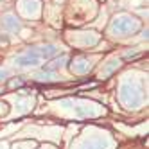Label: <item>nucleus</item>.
<instances>
[{
	"label": "nucleus",
	"instance_id": "obj_1",
	"mask_svg": "<svg viewBox=\"0 0 149 149\" xmlns=\"http://www.w3.org/2000/svg\"><path fill=\"white\" fill-rule=\"evenodd\" d=\"M138 29H140V22L131 15H119L110 24V33H113L115 36H120V38L138 33Z\"/></svg>",
	"mask_w": 149,
	"mask_h": 149
},
{
	"label": "nucleus",
	"instance_id": "obj_2",
	"mask_svg": "<svg viewBox=\"0 0 149 149\" xmlns=\"http://www.w3.org/2000/svg\"><path fill=\"white\" fill-rule=\"evenodd\" d=\"M120 101L127 108H136L142 102V90L133 83H124L120 86Z\"/></svg>",
	"mask_w": 149,
	"mask_h": 149
},
{
	"label": "nucleus",
	"instance_id": "obj_3",
	"mask_svg": "<svg viewBox=\"0 0 149 149\" xmlns=\"http://www.w3.org/2000/svg\"><path fill=\"white\" fill-rule=\"evenodd\" d=\"M58 50H59V49H58L56 45L47 43V45H41V47H29L25 52H27V54H31L33 58H38V59H41V58L49 59V58H52V56H56Z\"/></svg>",
	"mask_w": 149,
	"mask_h": 149
},
{
	"label": "nucleus",
	"instance_id": "obj_4",
	"mask_svg": "<svg viewBox=\"0 0 149 149\" xmlns=\"http://www.w3.org/2000/svg\"><path fill=\"white\" fill-rule=\"evenodd\" d=\"M0 25H2L4 31H9V33H18L22 29V22L20 18L13 13H6L2 18H0Z\"/></svg>",
	"mask_w": 149,
	"mask_h": 149
},
{
	"label": "nucleus",
	"instance_id": "obj_5",
	"mask_svg": "<svg viewBox=\"0 0 149 149\" xmlns=\"http://www.w3.org/2000/svg\"><path fill=\"white\" fill-rule=\"evenodd\" d=\"M15 65H18V67H38L40 59L33 58L31 54H27V52H24V54H20V56L15 58Z\"/></svg>",
	"mask_w": 149,
	"mask_h": 149
},
{
	"label": "nucleus",
	"instance_id": "obj_6",
	"mask_svg": "<svg viewBox=\"0 0 149 149\" xmlns=\"http://www.w3.org/2000/svg\"><path fill=\"white\" fill-rule=\"evenodd\" d=\"M34 79L36 81H40V83H50V81H54L56 79V74L52 72V70H41V72H38L36 76H34Z\"/></svg>",
	"mask_w": 149,
	"mask_h": 149
},
{
	"label": "nucleus",
	"instance_id": "obj_7",
	"mask_svg": "<svg viewBox=\"0 0 149 149\" xmlns=\"http://www.w3.org/2000/svg\"><path fill=\"white\" fill-rule=\"evenodd\" d=\"M81 149H108V146L102 140H88L86 144H83Z\"/></svg>",
	"mask_w": 149,
	"mask_h": 149
},
{
	"label": "nucleus",
	"instance_id": "obj_8",
	"mask_svg": "<svg viewBox=\"0 0 149 149\" xmlns=\"http://www.w3.org/2000/svg\"><path fill=\"white\" fill-rule=\"evenodd\" d=\"M20 86H24V79L22 77L11 79V83H9V88H20Z\"/></svg>",
	"mask_w": 149,
	"mask_h": 149
},
{
	"label": "nucleus",
	"instance_id": "obj_9",
	"mask_svg": "<svg viewBox=\"0 0 149 149\" xmlns=\"http://www.w3.org/2000/svg\"><path fill=\"white\" fill-rule=\"evenodd\" d=\"M7 74H9L7 70H4V68H0V81H2V79H6V77H7Z\"/></svg>",
	"mask_w": 149,
	"mask_h": 149
},
{
	"label": "nucleus",
	"instance_id": "obj_10",
	"mask_svg": "<svg viewBox=\"0 0 149 149\" xmlns=\"http://www.w3.org/2000/svg\"><path fill=\"white\" fill-rule=\"evenodd\" d=\"M41 149H54V147H50V146H47V147H41Z\"/></svg>",
	"mask_w": 149,
	"mask_h": 149
}]
</instances>
